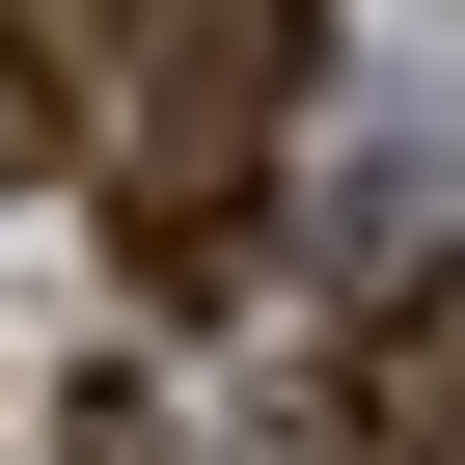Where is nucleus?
<instances>
[{
	"label": "nucleus",
	"instance_id": "3",
	"mask_svg": "<svg viewBox=\"0 0 465 465\" xmlns=\"http://www.w3.org/2000/svg\"><path fill=\"white\" fill-rule=\"evenodd\" d=\"M55 465H164V411H137V383H83V438H55Z\"/></svg>",
	"mask_w": 465,
	"mask_h": 465
},
{
	"label": "nucleus",
	"instance_id": "1",
	"mask_svg": "<svg viewBox=\"0 0 465 465\" xmlns=\"http://www.w3.org/2000/svg\"><path fill=\"white\" fill-rule=\"evenodd\" d=\"M302 83H329V0H137V55H110V247H137V302H247Z\"/></svg>",
	"mask_w": 465,
	"mask_h": 465
},
{
	"label": "nucleus",
	"instance_id": "2",
	"mask_svg": "<svg viewBox=\"0 0 465 465\" xmlns=\"http://www.w3.org/2000/svg\"><path fill=\"white\" fill-rule=\"evenodd\" d=\"M356 411H383V465H465V274H411V302H383Z\"/></svg>",
	"mask_w": 465,
	"mask_h": 465
}]
</instances>
